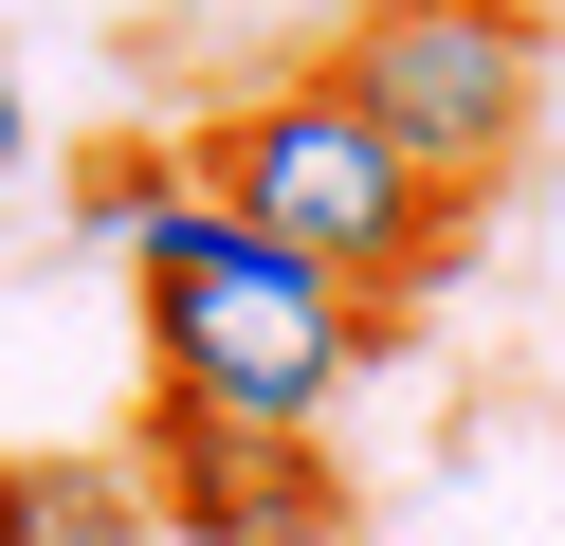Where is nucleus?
Segmentation results:
<instances>
[{
  "instance_id": "6e6552de",
  "label": "nucleus",
  "mask_w": 565,
  "mask_h": 546,
  "mask_svg": "<svg viewBox=\"0 0 565 546\" xmlns=\"http://www.w3.org/2000/svg\"><path fill=\"white\" fill-rule=\"evenodd\" d=\"M0 546H38V528H19V473H0Z\"/></svg>"
},
{
  "instance_id": "0eeeda50",
  "label": "nucleus",
  "mask_w": 565,
  "mask_h": 546,
  "mask_svg": "<svg viewBox=\"0 0 565 546\" xmlns=\"http://www.w3.org/2000/svg\"><path fill=\"white\" fill-rule=\"evenodd\" d=\"M19 146H38V128H19V73H0V182H19Z\"/></svg>"
},
{
  "instance_id": "f03ea898",
  "label": "nucleus",
  "mask_w": 565,
  "mask_h": 546,
  "mask_svg": "<svg viewBox=\"0 0 565 546\" xmlns=\"http://www.w3.org/2000/svg\"><path fill=\"white\" fill-rule=\"evenodd\" d=\"M183 182H201L220 218H256L274 255H310L329 291H365V310H383V291H419V274L456 255V218H475L456 182H419L402 146L365 128V92H347L329 55L237 73V92L183 128Z\"/></svg>"
},
{
  "instance_id": "f257e3e1",
  "label": "nucleus",
  "mask_w": 565,
  "mask_h": 546,
  "mask_svg": "<svg viewBox=\"0 0 565 546\" xmlns=\"http://www.w3.org/2000/svg\"><path fill=\"white\" fill-rule=\"evenodd\" d=\"M92 237L128 255V291H147V364H164V400H220V419H256V437H310L347 383H365V346H383V310L365 291H329L310 255H274L256 218H220L183 182V146H110L92 164Z\"/></svg>"
},
{
  "instance_id": "423d86ee",
  "label": "nucleus",
  "mask_w": 565,
  "mask_h": 546,
  "mask_svg": "<svg viewBox=\"0 0 565 546\" xmlns=\"http://www.w3.org/2000/svg\"><path fill=\"white\" fill-rule=\"evenodd\" d=\"M256 546H365V528H347V510H292V528H256Z\"/></svg>"
},
{
  "instance_id": "20e7f679",
  "label": "nucleus",
  "mask_w": 565,
  "mask_h": 546,
  "mask_svg": "<svg viewBox=\"0 0 565 546\" xmlns=\"http://www.w3.org/2000/svg\"><path fill=\"white\" fill-rule=\"evenodd\" d=\"M128 473H147L164 546H256V528H292V510H347L310 437H256V419H220V400H147Z\"/></svg>"
},
{
  "instance_id": "39448f33",
  "label": "nucleus",
  "mask_w": 565,
  "mask_h": 546,
  "mask_svg": "<svg viewBox=\"0 0 565 546\" xmlns=\"http://www.w3.org/2000/svg\"><path fill=\"white\" fill-rule=\"evenodd\" d=\"M19 528L38 546H164V510L128 456H19Z\"/></svg>"
},
{
  "instance_id": "7ed1b4c3",
  "label": "nucleus",
  "mask_w": 565,
  "mask_h": 546,
  "mask_svg": "<svg viewBox=\"0 0 565 546\" xmlns=\"http://www.w3.org/2000/svg\"><path fill=\"white\" fill-rule=\"evenodd\" d=\"M329 73L365 92V128L402 146L419 182L475 201L529 146V109H547V19H529V0H347Z\"/></svg>"
}]
</instances>
